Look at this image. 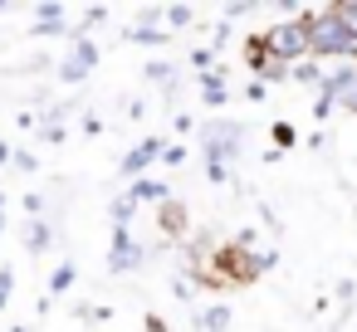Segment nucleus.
I'll return each instance as SVG.
<instances>
[{
  "mask_svg": "<svg viewBox=\"0 0 357 332\" xmlns=\"http://www.w3.org/2000/svg\"><path fill=\"white\" fill-rule=\"evenodd\" d=\"M6 161H15V157H10V147H6V142H0V166H6Z\"/></svg>",
  "mask_w": 357,
  "mask_h": 332,
  "instance_id": "obj_20",
  "label": "nucleus"
},
{
  "mask_svg": "<svg viewBox=\"0 0 357 332\" xmlns=\"http://www.w3.org/2000/svg\"><path fill=\"white\" fill-rule=\"evenodd\" d=\"M142 259H147V249H142V244H132V235H128V230L118 225V230H113V249H108V264H113L118 274H128V269H137Z\"/></svg>",
  "mask_w": 357,
  "mask_h": 332,
  "instance_id": "obj_5",
  "label": "nucleus"
},
{
  "mask_svg": "<svg viewBox=\"0 0 357 332\" xmlns=\"http://www.w3.org/2000/svg\"><path fill=\"white\" fill-rule=\"evenodd\" d=\"M333 15H337V20H342V25L357 35V0H337V6H333Z\"/></svg>",
  "mask_w": 357,
  "mask_h": 332,
  "instance_id": "obj_14",
  "label": "nucleus"
},
{
  "mask_svg": "<svg viewBox=\"0 0 357 332\" xmlns=\"http://www.w3.org/2000/svg\"><path fill=\"white\" fill-rule=\"evenodd\" d=\"M147 84H157V88L176 93V69H172V64H147Z\"/></svg>",
  "mask_w": 357,
  "mask_h": 332,
  "instance_id": "obj_12",
  "label": "nucleus"
},
{
  "mask_svg": "<svg viewBox=\"0 0 357 332\" xmlns=\"http://www.w3.org/2000/svg\"><path fill=\"white\" fill-rule=\"evenodd\" d=\"M162 152H167V142H162V137H147V142H137V147L123 157V171H128V176H137V171H142V166H152Z\"/></svg>",
  "mask_w": 357,
  "mask_h": 332,
  "instance_id": "obj_6",
  "label": "nucleus"
},
{
  "mask_svg": "<svg viewBox=\"0 0 357 332\" xmlns=\"http://www.w3.org/2000/svg\"><path fill=\"white\" fill-rule=\"evenodd\" d=\"M64 20H69L64 6H40V10H35V35H69Z\"/></svg>",
  "mask_w": 357,
  "mask_h": 332,
  "instance_id": "obj_8",
  "label": "nucleus"
},
{
  "mask_svg": "<svg viewBox=\"0 0 357 332\" xmlns=\"http://www.w3.org/2000/svg\"><path fill=\"white\" fill-rule=\"evenodd\" d=\"M259 45H264V54H269L274 64H284V69H294L298 59H308V54H313V45H308V25H303V20L269 25V30L259 35Z\"/></svg>",
  "mask_w": 357,
  "mask_h": 332,
  "instance_id": "obj_2",
  "label": "nucleus"
},
{
  "mask_svg": "<svg viewBox=\"0 0 357 332\" xmlns=\"http://www.w3.org/2000/svg\"><path fill=\"white\" fill-rule=\"evenodd\" d=\"M0 210H6V196H0Z\"/></svg>",
  "mask_w": 357,
  "mask_h": 332,
  "instance_id": "obj_21",
  "label": "nucleus"
},
{
  "mask_svg": "<svg viewBox=\"0 0 357 332\" xmlns=\"http://www.w3.org/2000/svg\"><path fill=\"white\" fill-rule=\"evenodd\" d=\"M215 264L225 269V278H235V283H255L274 259H259V254H250V249L230 244V249H220V254H215Z\"/></svg>",
  "mask_w": 357,
  "mask_h": 332,
  "instance_id": "obj_3",
  "label": "nucleus"
},
{
  "mask_svg": "<svg viewBox=\"0 0 357 332\" xmlns=\"http://www.w3.org/2000/svg\"><path fill=\"white\" fill-rule=\"evenodd\" d=\"M274 142H279V147H294V127L279 122V127H274Z\"/></svg>",
  "mask_w": 357,
  "mask_h": 332,
  "instance_id": "obj_18",
  "label": "nucleus"
},
{
  "mask_svg": "<svg viewBox=\"0 0 357 332\" xmlns=\"http://www.w3.org/2000/svg\"><path fill=\"white\" fill-rule=\"evenodd\" d=\"M50 239H54V230H50L45 220H30V230H25V249H30V254H45Z\"/></svg>",
  "mask_w": 357,
  "mask_h": 332,
  "instance_id": "obj_11",
  "label": "nucleus"
},
{
  "mask_svg": "<svg viewBox=\"0 0 357 332\" xmlns=\"http://www.w3.org/2000/svg\"><path fill=\"white\" fill-rule=\"evenodd\" d=\"M69 283H74V264H59V269H54V278H50V288H54V293H64Z\"/></svg>",
  "mask_w": 357,
  "mask_h": 332,
  "instance_id": "obj_16",
  "label": "nucleus"
},
{
  "mask_svg": "<svg viewBox=\"0 0 357 332\" xmlns=\"http://www.w3.org/2000/svg\"><path fill=\"white\" fill-rule=\"evenodd\" d=\"M128 196H132L137 205H147V200H152V205H167V186H162V181H147V176H142Z\"/></svg>",
  "mask_w": 357,
  "mask_h": 332,
  "instance_id": "obj_10",
  "label": "nucleus"
},
{
  "mask_svg": "<svg viewBox=\"0 0 357 332\" xmlns=\"http://www.w3.org/2000/svg\"><path fill=\"white\" fill-rule=\"evenodd\" d=\"M191 332H230V308H206L191 322Z\"/></svg>",
  "mask_w": 357,
  "mask_h": 332,
  "instance_id": "obj_9",
  "label": "nucleus"
},
{
  "mask_svg": "<svg viewBox=\"0 0 357 332\" xmlns=\"http://www.w3.org/2000/svg\"><path fill=\"white\" fill-rule=\"evenodd\" d=\"M10 288H15V274H10V269H0V308L10 303Z\"/></svg>",
  "mask_w": 357,
  "mask_h": 332,
  "instance_id": "obj_17",
  "label": "nucleus"
},
{
  "mask_svg": "<svg viewBox=\"0 0 357 332\" xmlns=\"http://www.w3.org/2000/svg\"><path fill=\"white\" fill-rule=\"evenodd\" d=\"M162 161H172V166H176V161H186V147H167V152H162Z\"/></svg>",
  "mask_w": 357,
  "mask_h": 332,
  "instance_id": "obj_19",
  "label": "nucleus"
},
{
  "mask_svg": "<svg viewBox=\"0 0 357 332\" xmlns=\"http://www.w3.org/2000/svg\"><path fill=\"white\" fill-rule=\"evenodd\" d=\"M132 210H137V200H132V196H118V200H113V215H118V225H123V230H128Z\"/></svg>",
  "mask_w": 357,
  "mask_h": 332,
  "instance_id": "obj_15",
  "label": "nucleus"
},
{
  "mask_svg": "<svg viewBox=\"0 0 357 332\" xmlns=\"http://www.w3.org/2000/svg\"><path fill=\"white\" fill-rule=\"evenodd\" d=\"M289 79H294V84H303V88H318V93L328 88V69H323L313 54H308V59H298V64L289 69Z\"/></svg>",
  "mask_w": 357,
  "mask_h": 332,
  "instance_id": "obj_7",
  "label": "nucleus"
},
{
  "mask_svg": "<svg viewBox=\"0 0 357 332\" xmlns=\"http://www.w3.org/2000/svg\"><path fill=\"white\" fill-rule=\"evenodd\" d=\"M93 64H98L93 40H89V35H74V54L59 64V79H64V84H84V79L93 74Z\"/></svg>",
  "mask_w": 357,
  "mask_h": 332,
  "instance_id": "obj_4",
  "label": "nucleus"
},
{
  "mask_svg": "<svg viewBox=\"0 0 357 332\" xmlns=\"http://www.w3.org/2000/svg\"><path fill=\"white\" fill-rule=\"evenodd\" d=\"M191 20H196V10H191V6H167V25H172V30H186Z\"/></svg>",
  "mask_w": 357,
  "mask_h": 332,
  "instance_id": "obj_13",
  "label": "nucleus"
},
{
  "mask_svg": "<svg viewBox=\"0 0 357 332\" xmlns=\"http://www.w3.org/2000/svg\"><path fill=\"white\" fill-rule=\"evenodd\" d=\"M298 20L308 25L313 54H328V59H357V35L333 15V6H328V10H303Z\"/></svg>",
  "mask_w": 357,
  "mask_h": 332,
  "instance_id": "obj_1",
  "label": "nucleus"
}]
</instances>
